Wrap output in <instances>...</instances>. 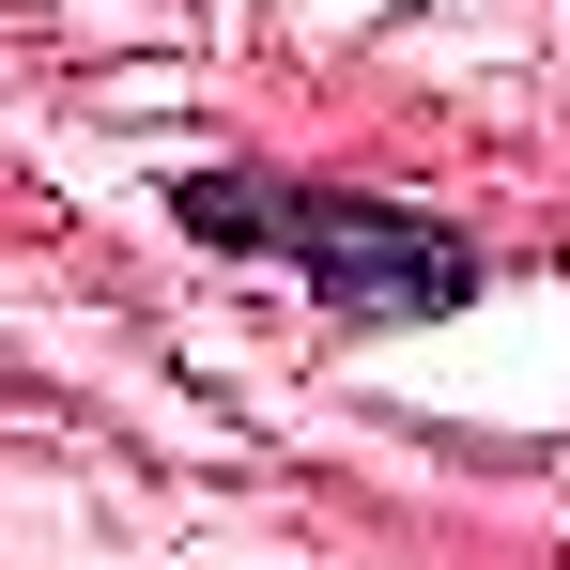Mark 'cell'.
<instances>
[{
	"mask_svg": "<svg viewBox=\"0 0 570 570\" xmlns=\"http://www.w3.org/2000/svg\"><path fill=\"white\" fill-rule=\"evenodd\" d=\"M200 247H247V263H293L340 324H448L478 308V232L416 216V200H355V186H293V170H186L170 186Z\"/></svg>",
	"mask_w": 570,
	"mask_h": 570,
	"instance_id": "obj_1",
	"label": "cell"
}]
</instances>
